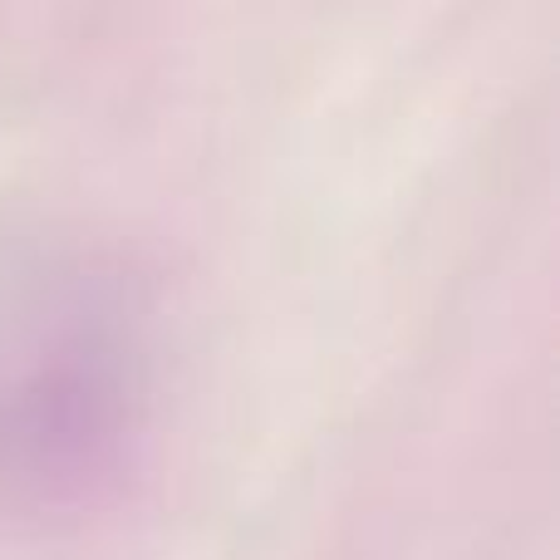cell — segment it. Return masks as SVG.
I'll list each match as a JSON object with an SVG mask.
<instances>
[{"mask_svg":"<svg viewBox=\"0 0 560 560\" xmlns=\"http://www.w3.org/2000/svg\"><path fill=\"white\" fill-rule=\"evenodd\" d=\"M158 310L114 242L55 217H0V512L74 516L143 447Z\"/></svg>","mask_w":560,"mask_h":560,"instance_id":"6da1fadb","label":"cell"}]
</instances>
